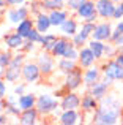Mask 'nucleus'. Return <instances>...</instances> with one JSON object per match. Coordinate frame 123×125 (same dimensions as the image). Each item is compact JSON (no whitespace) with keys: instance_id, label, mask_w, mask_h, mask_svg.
Listing matches in <instances>:
<instances>
[{"instance_id":"obj_37","label":"nucleus","mask_w":123,"mask_h":125,"mask_svg":"<svg viewBox=\"0 0 123 125\" xmlns=\"http://www.w3.org/2000/svg\"><path fill=\"white\" fill-rule=\"evenodd\" d=\"M27 40H30V41L36 43V44H40V43H41V40H43V33H41L40 30H36V29H33V30H32L30 33H28Z\"/></svg>"},{"instance_id":"obj_14","label":"nucleus","mask_w":123,"mask_h":125,"mask_svg":"<svg viewBox=\"0 0 123 125\" xmlns=\"http://www.w3.org/2000/svg\"><path fill=\"white\" fill-rule=\"evenodd\" d=\"M114 10L115 3L112 0H96V13H98L99 19H109L114 18Z\"/></svg>"},{"instance_id":"obj_4","label":"nucleus","mask_w":123,"mask_h":125,"mask_svg":"<svg viewBox=\"0 0 123 125\" xmlns=\"http://www.w3.org/2000/svg\"><path fill=\"white\" fill-rule=\"evenodd\" d=\"M36 63H38V67H40V70H41L43 78H47V76H51V74L55 71L57 59L52 55V52L44 51V49H43V51L36 55Z\"/></svg>"},{"instance_id":"obj_40","label":"nucleus","mask_w":123,"mask_h":125,"mask_svg":"<svg viewBox=\"0 0 123 125\" xmlns=\"http://www.w3.org/2000/svg\"><path fill=\"white\" fill-rule=\"evenodd\" d=\"M85 0H66V8L70 10L71 13H76V10L79 8Z\"/></svg>"},{"instance_id":"obj_3","label":"nucleus","mask_w":123,"mask_h":125,"mask_svg":"<svg viewBox=\"0 0 123 125\" xmlns=\"http://www.w3.org/2000/svg\"><path fill=\"white\" fill-rule=\"evenodd\" d=\"M35 108L38 109L40 116L47 117V116H52L57 109L60 108V100H57V97L51 94H41L36 97V104Z\"/></svg>"},{"instance_id":"obj_16","label":"nucleus","mask_w":123,"mask_h":125,"mask_svg":"<svg viewBox=\"0 0 123 125\" xmlns=\"http://www.w3.org/2000/svg\"><path fill=\"white\" fill-rule=\"evenodd\" d=\"M5 113L9 117H16V119H19V116L22 113V109L18 104V95L14 92L11 95H6L5 97Z\"/></svg>"},{"instance_id":"obj_44","label":"nucleus","mask_w":123,"mask_h":125,"mask_svg":"<svg viewBox=\"0 0 123 125\" xmlns=\"http://www.w3.org/2000/svg\"><path fill=\"white\" fill-rule=\"evenodd\" d=\"M8 114L5 113V111H3V113H0V125H6L8 124Z\"/></svg>"},{"instance_id":"obj_25","label":"nucleus","mask_w":123,"mask_h":125,"mask_svg":"<svg viewBox=\"0 0 123 125\" xmlns=\"http://www.w3.org/2000/svg\"><path fill=\"white\" fill-rule=\"evenodd\" d=\"M90 49L93 51L96 60H103L104 59V49H106V41H101V40H95V38H90L88 43H87Z\"/></svg>"},{"instance_id":"obj_27","label":"nucleus","mask_w":123,"mask_h":125,"mask_svg":"<svg viewBox=\"0 0 123 125\" xmlns=\"http://www.w3.org/2000/svg\"><path fill=\"white\" fill-rule=\"evenodd\" d=\"M36 97H38V95L28 94V92H25V94L19 95V97H18V104H19V108H21V109L35 108V104H36Z\"/></svg>"},{"instance_id":"obj_13","label":"nucleus","mask_w":123,"mask_h":125,"mask_svg":"<svg viewBox=\"0 0 123 125\" xmlns=\"http://www.w3.org/2000/svg\"><path fill=\"white\" fill-rule=\"evenodd\" d=\"M82 122V114L79 109H62L59 114V124L62 125H77Z\"/></svg>"},{"instance_id":"obj_6","label":"nucleus","mask_w":123,"mask_h":125,"mask_svg":"<svg viewBox=\"0 0 123 125\" xmlns=\"http://www.w3.org/2000/svg\"><path fill=\"white\" fill-rule=\"evenodd\" d=\"M25 18H30V8L28 5H19V6H8L5 13V21L11 25H16Z\"/></svg>"},{"instance_id":"obj_52","label":"nucleus","mask_w":123,"mask_h":125,"mask_svg":"<svg viewBox=\"0 0 123 125\" xmlns=\"http://www.w3.org/2000/svg\"><path fill=\"white\" fill-rule=\"evenodd\" d=\"M25 2H30V0H25Z\"/></svg>"},{"instance_id":"obj_23","label":"nucleus","mask_w":123,"mask_h":125,"mask_svg":"<svg viewBox=\"0 0 123 125\" xmlns=\"http://www.w3.org/2000/svg\"><path fill=\"white\" fill-rule=\"evenodd\" d=\"M59 30H60V33L63 35V37H68V38H73L74 35L79 32V24H77V21L76 19H73V18H68L66 21L63 22V24L59 27Z\"/></svg>"},{"instance_id":"obj_35","label":"nucleus","mask_w":123,"mask_h":125,"mask_svg":"<svg viewBox=\"0 0 123 125\" xmlns=\"http://www.w3.org/2000/svg\"><path fill=\"white\" fill-rule=\"evenodd\" d=\"M63 57L71 59V60H77V57H79V48H76V46L73 44V41H71V44L68 46V49H66Z\"/></svg>"},{"instance_id":"obj_41","label":"nucleus","mask_w":123,"mask_h":125,"mask_svg":"<svg viewBox=\"0 0 123 125\" xmlns=\"http://www.w3.org/2000/svg\"><path fill=\"white\" fill-rule=\"evenodd\" d=\"M25 87H27V83H25V81H24V83H19V84L16 83V84H14V89H13V92H14V94L19 97V95L25 94Z\"/></svg>"},{"instance_id":"obj_46","label":"nucleus","mask_w":123,"mask_h":125,"mask_svg":"<svg viewBox=\"0 0 123 125\" xmlns=\"http://www.w3.org/2000/svg\"><path fill=\"white\" fill-rule=\"evenodd\" d=\"M114 44L117 46V48H118V46H123V35H120V37H118L117 40L114 41Z\"/></svg>"},{"instance_id":"obj_20","label":"nucleus","mask_w":123,"mask_h":125,"mask_svg":"<svg viewBox=\"0 0 123 125\" xmlns=\"http://www.w3.org/2000/svg\"><path fill=\"white\" fill-rule=\"evenodd\" d=\"M98 106H99V100L95 98L90 92H87V94L82 95V98H80V109H82L84 113L93 114Z\"/></svg>"},{"instance_id":"obj_50","label":"nucleus","mask_w":123,"mask_h":125,"mask_svg":"<svg viewBox=\"0 0 123 125\" xmlns=\"http://www.w3.org/2000/svg\"><path fill=\"white\" fill-rule=\"evenodd\" d=\"M122 89H123V81H122Z\"/></svg>"},{"instance_id":"obj_10","label":"nucleus","mask_w":123,"mask_h":125,"mask_svg":"<svg viewBox=\"0 0 123 125\" xmlns=\"http://www.w3.org/2000/svg\"><path fill=\"white\" fill-rule=\"evenodd\" d=\"M80 95L76 90H66L60 97V108L62 109H80Z\"/></svg>"},{"instance_id":"obj_31","label":"nucleus","mask_w":123,"mask_h":125,"mask_svg":"<svg viewBox=\"0 0 123 125\" xmlns=\"http://www.w3.org/2000/svg\"><path fill=\"white\" fill-rule=\"evenodd\" d=\"M13 52H11V49H6V51H2L0 52V67L2 68H6L9 63H11V60H13Z\"/></svg>"},{"instance_id":"obj_48","label":"nucleus","mask_w":123,"mask_h":125,"mask_svg":"<svg viewBox=\"0 0 123 125\" xmlns=\"http://www.w3.org/2000/svg\"><path fill=\"white\" fill-rule=\"evenodd\" d=\"M118 52H120V54H123V46H118Z\"/></svg>"},{"instance_id":"obj_45","label":"nucleus","mask_w":123,"mask_h":125,"mask_svg":"<svg viewBox=\"0 0 123 125\" xmlns=\"http://www.w3.org/2000/svg\"><path fill=\"white\" fill-rule=\"evenodd\" d=\"M114 59H115V62H117V63L120 65V67H123V54H120V52H117Z\"/></svg>"},{"instance_id":"obj_38","label":"nucleus","mask_w":123,"mask_h":125,"mask_svg":"<svg viewBox=\"0 0 123 125\" xmlns=\"http://www.w3.org/2000/svg\"><path fill=\"white\" fill-rule=\"evenodd\" d=\"M114 21H122L123 19V0L118 3H115V10H114Z\"/></svg>"},{"instance_id":"obj_12","label":"nucleus","mask_w":123,"mask_h":125,"mask_svg":"<svg viewBox=\"0 0 123 125\" xmlns=\"http://www.w3.org/2000/svg\"><path fill=\"white\" fill-rule=\"evenodd\" d=\"M101 78H103V70L96 63L88 67V68H84V85L87 89L92 87L95 83H98Z\"/></svg>"},{"instance_id":"obj_24","label":"nucleus","mask_w":123,"mask_h":125,"mask_svg":"<svg viewBox=\"0 0 123 125\" xmlns=\"http://www.w3.org/2000/svg\"><path fill=\"white\" fill-rule=\"evenodd\" d=\"M71 44V38H68V37H59V40H57L55 43V46H54V49L51 52H52V55L55 59H60V57H63L65 55V52H66V49H68V46Z\"/></svg>"},{"instance_id":"obj_43","label":"nucleus","mask_w":123,"mask_h":125,"mask_svg":"<svg viewBox=\"0 0 123 125\" xmlns=\"http://www.w3.org/2000/svg\"><path fill=\"white\" fill-rule=\"evenodd\" d=\"M6 6H19V5H24L25 0H5Z\"/></svg>"},{"instance_id":"obj_15","label":"nucleus","mask_w":123,"mask_h":125,"mask_svg":"<svg viewBox=\"0 0 123 125\" xmlns=\"http://www.w3.org/2000/svg\"><path fill=\"white\" fill-rule=\"evenodd\" d=\"M96 57L95 54H93V51L88 48V46H82V48H79V57H77V63H79L80 68H88L92 67V65L96 63Z\"/></svg>"},{"instance_id":"obj_11","label":"nucleus","mask_w":123,"mask_h":125,"mask_svg":"<svg viewBox=\"0 0 123 125\" xmlns=\"http://www.w3.org/2000/svg\"><path fill=\"white\" fill-rule=\"evenodd\" d=\"M112 24L109 21H101V22H96L95 24V30L92 33V38L95 40H101V41H111L112 37Z\"/></svg>"},{"instance_id":"obj_7","label":"nucleus","mask_w":123,"mask_h":125,"mask_svg":"<svg viewBox=\"0 0 123 125\" xmlns=\"http://www.w3.org/2000/svg\"><path fill=\"white\" fill-rule=\"evenodd\" d=\"M41 78H43V74H41V70L38 67L36 60L35 62L25 60L24 65H22V79L27 84H36V83H40Z\"/></svg>"},{"instance_id":"obj_42","label":"nucleus","mask_w":123,"mask_h":125,"mask_svg":"<svg viewBox=\"0 0 123 125\" xmlns=\"http://www.w3.org/2000/svg\"><path fill=\"white\" fill-rule=\"evenodd\" d=\"M8 95V90H6V81L3 78H0V98H5Z\"/></svg>"},{"instance_id":"obj_18","label":"nucleus","mask_w":123,"mask_h":125,"mask_svg":"<svg viewBox=\"0 0 123 125\" xmlns=\"http://www.w3.org/2000/svg\"><path fill=\"white\" fill-rule=\"evenodd\" d=\"M96 13V0H85L79 8L76 10V16L80 19V21H87L92 14Z\"/></svg>"},{"instance_id":"obj_53","label":"nucleus","mask_w":123,"mask_h":125,"mask_svg":"<svg viewBox=\"0 0 123 125\" xmlns=\"http://www.w3.org/2000/svg\"><path fill=\"white\" fill-rule=\"evenodd\" d=\"M0 24H2V19H0Z\"/></svg>"},{"instance_id":"obj_32","label":"nucleus","mask_w":123,"mask_h":125,"mask_svg":"<svg viewBox=\"0 0 123 125\" xmlns=\"http://www.w3.org/2000/svg\"><path fill=\"white\" fill-rule=\"evenodd\" d=\"M28 8H30V14H32V16H36V14H40V13L44 11L43 2H40V0H30V3H28Z\"/></svg>"},{"instance_id":"obj_8","label":"nucleus","mask_w":123,"mask_h":125,"mask_svg":"<svg viewBox=\"0 0 123 125\" xmlns=\"http://www.w3.org/2000/svg\"><path fill=\"white\" fill-rule=\"evenodd\" d=\"M101 70H103V76L106 78H111L114 81H123V67L115 62V59H107L106 62H103L101 65Z\"/></svg>"},{"instance_id":"obj_28","label":"nucleus","mask_w":123,"mask_h":125,"mask_svg":"<svg viewBox=\"0 0 123 125\" xmlns=\"http://www.w3.org/2000/svg\"><path fill=\"white\" fill-rule=\"evenodd\" d=\"M76 67H79L77 60H71V59H66V57L57 59V70H59L60 73H63V74H66L68 71L74 70Z\"/></svg>"},{"instance_id":"obj_29","label":"nucleus","mask_w":123,"mask_h":125,"mask_svg":"<svg viewBox=\"0 0 123 125\" xmlns=\"http://www.w3.org/2000/svg\"><path fill=\"white\" fill-rule=\"evenodd\" d=\"M57 40H59V37H57L55 33H52V32H47V33H43V40H41L40 46L44 49V51H52L54 46H55Z\"/></svg>"},{"instance_id":"obj_21","label":"nucleus","mask_w":123,"mask_h":125,"mask_svg":"<svg viewBox=\"0 0 123 125\" xmlns=\"http://www.w3.org/2000/svg\"><path fill=\"white\" fill-rule=\"evenodd\" d=\"M33 21H35V29L40 30L41 33H47V32L52 29V24H51L47 11H43V13H40V14L33 16Z\"/></svg>"},{"instance_id":"obj_34","label":"nucleus","mask_w":123,"mask_h":125,"mask_svg":"<svg viewBox=\"0 0 123 125\" xmlns=\"http://www.w3.org/2000/svg\"><path fill=\"white\" fill-rule=\"evenodd\" d=\"M88 40H90V38L85 37V35H82L80 32H77V33L71 38V41H73V44L76 46V48H82V46H85L87 43H88Z\"/></svg>"},{"instance_id":"obj_51","label":"nucleus","mask_w":123,"mask_h":125,"mask_svg":"<svg viewBox=\"0 0 123 125\" xmlns=\"http://www.w3.org/2000/svg\"><path fill=\"white\" fill-rule=\"evenodd\" d=\"M40 2H46V0H40Z\"/></svg>"},{"instance_id":"obj_9","label":"nucleus","mask_w":123,"mask_h":125,"mask_svg":"<svg viewBox=\"0 0 123 125\" xmlns=\"http://www.w3.org/2000/svg\"><path fill=\"white\" fill-rule=\"evenodd\" d=\"M112 84H114V79L103 76L101 79L98 81V83H95L92 87H88V92H90V94H92L95 98H98V100H103V98H104L106 95L109 94V89L112 87Z\"/></svg>"},{"instance_id":"obj_2","label":"nucleus","mask_w":123,"mask_h":125,"mask_svg":"<svg viewBox=\"0 0 123 125\" xmlns=\"http://www.w3.org/2000/svg\"><path fill=\"white\" fill-rule=\"evenodd\" d=\"M25 62V52H18L13 55V60L8 67L5 68V76L3 79L6 83H18L22 78V65Z\"/></svg>"},{"instance_id":"obj_1","label":"nucleus","mask_w":123,"mask_h":125,"mask_svg":"<svg viewBox=\"0 0 123 125\" xmlns=\"http://www.w3.org/2000/svg\"><path fill=\"white\" fill-rule=\"evenodd\" d=\"M122 117V101L112 94H107L99 100V106L92 114L93 124L98 125H115Z\"/></svg>"},{"instance_id":"obj_19","label":"nucleus","mask_w":123,"mask_h":125,"mask_svg":"<svg viewBox=\"0 0 123 125\" xmlns=\"http://www.w3.org/2000/svg\"><path fill=\"white\" fill-rule=\"evenodd\" d=\"M24 41H25V38L21 37L16 30L13 32V33H6L5 37H3V43H5L6 49H11V51H21Z\"/></svg>"},{"instance_id":"obj_47","label":"nucleus","mask_w":123,"mask_h":125,"mask_svg":"<svg viewBox=\"0 0 123 125\" xmlns=\"http://www.w3.org/2000/svg\"><path fill=\"white\" fill-rule=\"evenodd\" d=\"M5 111V98H0V113Z\"/></svg>"},{"instance_id":"obj_33","label":"nucleus","mask_w":123,"mask_h":125,"mask_svg":"<svg viewBox=\"0 0 123 125\" xmlns=\"http://www.w3.org/2000/svg\"><path fill=\"white\" fill-rule=\"evenodd\" d=\"M95 24L96 22H82V25L79 27V32L82 35H85V37H88V38H92V33H93V30H95Z\"/></svg>"},{"instance_id":"obj_17","label":"nucleus","mask_w":123,"mask_h":125,"mask_svg":"<svg viewBox=\"0 0 123 125\" xmlns=\"http://www.w3.org/2000/svg\"><path fill=\"white\" fill-rule=\"evenodd\" d=\"M49 14V19H51V24H52L54 29H59L68 18H70V10L68 8H57V10H51L47 11Z\"/></svg>"},{"instance_id":"obj_26","label":"nucleus","mask_w":123,"mask_h":125,"mask_svg":"<svg viewBox=\"0 0 123 125\" xmlns=\"http://www.w3.org/2000/svg\"><path fill=\"white\" fill-rule=\"evenodd\" d=\"M33 29H35L33 18H25V19H22L19 24H16V32H18L21 37H24V38H27L28 33H30Z\"/></svg>"},{"instance_id":"obj_5","label":"nucleus","mask_w":123,"mask_h":125,"mask_svg":"<svg viewBox=\"0 0 123 125\" xmlns=\"http://www.w3.org/2000/svg\"><path fill=\"white\" fill-rule=\"evenodd\" d=\"M84 85V68L76 67L74 70L68 71L63 78L62 89L63 90H77Z\"/></svg>"},{"instance_id":"obj_39","label":"nucleus","mask_w":123,"mask_h":125,"mask_svg":"<svg viewBox=\"0 0 123 125\" xmlns=\"http://www.w3.org/2000/svg\"><path fill=\"white\" fill-rule=\"evenodd\" d=\"M35 48H36V43H33V41H30V40H27V38H25V41H24V44H22L21 51L25 52V54H30V52L35 51Z\"/></svg>"},{"instance_id":"obj_30","label":"nucleus","mask_w":123,"mask_h":125,"mask_svg":"<svg viewBox=\"0 0 123 125\" xmlns=\"http://www.w3.org/2000/svg\"><path fill=\"white\" fill-rule=\"evenodd\" d=\"M43 8L44 11H51V10H57V8H66V0H46V2H43Z\"/></svg>"},{"instance_id":"obj_22","label":"nucleus","mask_w":123,"mask_h":125,"mask_svg":"<svg viewBox=\"0 0 123 125\" xmlns=\"http://www.w3.org/2000/svg\"><path fill=\"white\" fill-rule=\"evenodd\" d=\"M40 119V113L36 108H28V109H22L21 116H19V124L21 125H35L38 124Z\"/></svg>"},{"instance_id":"obj_49","label":"nucleus","mask_w":123,"mask_h":125,"mask_svg":"<svg viewBox=\"0 0 123 125\" xmlns=\"http://www.w3.org/2000/svg\"><path fill=\"white\" fill-rule=\"evenodd\" d=\"M112 2H114V3H118V2H122V0H112Z\"/></svg>"},{"instance_id":"obj_36","label":"nucleus","mask_w":123,"mask_h":125,"mask_svg":"<svg viewBox=\"0 0 123 125\" xmlns=\"http://www.w3.org/2000/svg\"><path fill=\"white\" fill-rule=\"evenodd\" d=\"M115 22H117V24H115L114 29H112V37H111L112 43L117 40L120 35H123V19H122V21H115Z\"/></svg>"}]
</instances>
